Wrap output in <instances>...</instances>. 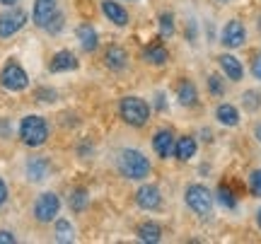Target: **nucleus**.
Here are the masks:
<instances>
[{"instance_id":"1","label":"nucleus","mask_w":261,"mask_h":244,"mask_svg":"<svg viewBox=\"0 0 261 244\" xmlns=\"http://www.w3.org/2000/svg\"><path fill=\"white\" fill-rule=\"evenodd\" d=\"M119 172H121L126 179L140 181V179L150 177L152 167H150V160L140 150L126 148V150H121V155H119Z\"/></svg>"},{"instance_id":"2","label":"nucleus","mask_w":261,"mask_h":244,"mask_svg":"<svg viewBox=\"0 0 261 244\" xmlns=\"http://www.w3.org/2000/svg\"><path fill=\"white\" fill-rule=\"evenodd\" d=\"M19 138L24 145L29 148H39V145H44L48 141V123L44 116H39V114H29L22 119L19 123Z\"/></svg>"},{"instance_id":"3","label":"nucleus","mask_w":261,"mask_h":244,"mask_svg":"<svg viewBox=\"0 0 261 244\" xmlns=\"http://www.w3.org/2000/svg\"><path fill=\"white\" fill-rule=\"evenodd\" d=\"M119 114L121 119L133 128H143L150 119V104L140 97H123L119 102Z\"/></svg>"},{"instance_id":"4","label":"nucleus","mask_w":261,"mask_h":244,"mask_svg":"<svg viewBox=\"0 0 261 244\" xmlns=\"http://www.w3.org/2000/svg\"><path fill=\"white\" fill-rule=\"evenodd\" d=\"M184 201H187L189 210L198 218H208L213 210V194L205 184H189L184 191Z\"/></svg>"},{"instance_id":"5","label":"nucleus","mask_w":261,"mask_h":244,"mask_svg":"<svg viewBox=\"0 0 261 244\" xmlns=\"http://www.w3.org/2000/svg\"><path fill=\"white\" fill-rule=\"evenodd\" d=\"M0 85H3L5 90H10V92H22V90H27V85H29L27 70L19 66V63L10 61L8 66L0 70Z\"/></svg>"},{"instance_id":"6","label":"nucleus","mask_w":261,"mask_h":244,"mask_svg":"<svg viewBox=\"0 0 261 244\" xmlns=\"http://www.w3.org/2000/svg\"><path fill=\"white\" fill-rule=\"evenodd\" d=\"M58 210H61V198L54 191L41 194L37 198V203H34V218H37L39 223H51L58 215Z\"/></svg>"},{"instance_id":"7","label":"nucleus","mask_w":261,"mask_h":244,"mask_svg":"<svg viewBox=\"0 0 261 244\" xmlns=\"http://www.w3.org/2000/svg\"><path fill=\"white\" fill-rule=\"evenodd\" d=\"M244 41H247V29H244V24L240 19H230L223 27L220 44L227 48H240V46H244Z\"/></svg>"},{"instance_id":"8","label":"nucleus","mask_w":261,"mask_h":244,"mask_svg":"<svg viewBox=\"0 0 261 244\" xmlns=\"http://www.w3.org/2000/svg\"><path fill=\"white\" fill-rule=\"evenodd\" d=\"M24 24H27V12L19 8L0 15V39H8V37H12V34H17Z\"/></svg>"},{"instance_id":"9","label":"nucleus","mask_w":261,"mask_h":244,"mask_svg":"<svg viewBox=\"0 0 261 244\" xmlns=\"http://www.w3.org/2000/svg\"><path fill=\"white\" fill-rule=\"evenodd\" d=\"M174 143H177V135L172 128H160L155 135H152V150L158 152V157L162 160H169L174 155Z\"/></svg>"},{"instance_id":"10","label":"nucleus","mask_w":261,"mask_h":244,"mask_svg":"<svg viewBox=\"0 0 261 244\" xmlns=\"http://www.w3.org/2000/svg\"><path fill=\"white\" fill-rule=\"evenodd\" d=\"M136 203L143 210H158L162 206V194L155 184H143V186L136 191Z\"/></svg>"},{"instance_id":"11","label":"nucleus","mask_w":261,"mask_h":244,"mask_svg":"<svg viewBox=\"0 0 261 244\" xmlns=\"http://www.w3.org/2000/svg\"><path fill=\"white\" fill-rule=\"evenodd\" d=\"M218 66H220V70L227 75V80H232V83H240L244 77L242 61L237 56H232V53H220V56H218Z\"/></svg>"},{"instance_id":"12","label":"nucleus","mask_w":261,"mask_h":244,"mask_svg":"<svg viewBox=\"0 0 261 244\" xmlns=\"http://www.w3.org/2000/svg\"><path fill=\"white\" fill-rule=\"evenodd\" d=\"M58 12V0H34V10H32V19L37 27H46L48 19Z\"/></svg>"},{"instance_id":"13","label":"nucleus","mask_w":261,"mask_h":244,"mask_svg":"<svg viewBox=\"0 0 261 244\" xmlns=\"http://www.w3.org/2000/svg\"><path fill=\"white\" fill-rule=\"evenodd\" d=\"M80 66L77 63V58H75L73 51H58V53H54V58H51V63H48V70L51 73H68V70H75V68Z\"/></svg>"},{"instance_id":"14","label":"nucleus","mask_w":261,"mask_h":244,"mask_svg":"<svg viewBox=\"0 0 261 244\" xmlns=\"http://www.w3.org/2000/svg\"><path fill=\"white\" fill-rule=\"evenodd\" d=\"M102 12H104V17L109 19V22H114L116 27H126V24H128V12H126V8H121V5L114 3V0H102Z\"/></svg>"},{"instance_id":"15","label":"nucleus","mask_w":261,"mask_h":244,"mask_svg":"<svg viewBox=\"0 0 261 244\" xmlns=\"http://www.w3.org/2000/svg\"><path fill=\"white\" fill-rule=\"evenodd\" d=\"M196 150H198V143L191 135H179L174 143V157L179 162H189L191 157H196Z\"/></svg>"},{"instance_id":"16","label":"nucleus","mask_w":261,"mask_h":244,"mask_svg":"<svg viewBox=\"0 0 261 244\" xmlns=\"http://www.w3.org/2000/svg\"><path fill=\"white\" fill-rule=\"evenodd\" d=\"M215 119L218 123H223L227 128H234L237 123H240V109L234 106V104H218V109H215Z\"/></svg>"},{"instance_id":"17","label":"nucleus","mask_w":261,"mask_h":244,"mask_svg":"<svg viewBox=\"0 0 261 244\" xmlns=\"http://www.w3.org/2000/svg\"><path fill=\"white\" fill-rule=\"evenodd\" d=\"M136 235H138L140 242H145V244H158V242H162V227H160L158 223L148 220V223H140L138 230H136Z\"/></svg>"},{"instance_id":"18","label":"nucleus","mask_w":261,"mask_h":244,"mask_svg":"<svg viewBox=\"0 0 261 244\" xmlns=\"http://www.w3.org/2000/svg\"><path fill=\"white\" fill-rule=\"evenodd\" d=\"M104 63H107L109 70L119 73V70H123L126 63H128V53H126L121 46H109L107 48V56H104Z\"/></svg>"},{"instance_id":"19","label":"nucleus","mask_w":261,"mask_h":244,"mask_svg":"<svg viewBox=\"0 0 261 244\" xmlns=\"http://www.w3.org/2000/svg\"><path fill=\"white\" fill-rule=\"evenodd\" d=\"M48 172H51V162L46 157H32L27 162V177L32 181H44L48 177Z\"/></svg>"},{"instance_id":"20","label":"nucleus","mask_w":261,"mask_h":244,"mask_svg":"<svg viewBox=\"0 0 261 244\" xmlns=\"http://www.w3.org/2000/svg\"><path fill=\"white\" fill-rule=\"evenodd\" d=\"M177 99L181 106H196L198 104V90H196V85L189 83V80H181L177 87Z\"/></svg>"},{"instance_id":"21","label":"nucleus","mask_w":261,"mask_h":244,"mask_svg":"<svg viewBox=\"0 0 261 244\" xmlns=\"http://www.w3.org/2000/svg\"><path fill=\"white\" fill-rule=\"evenodd\" d=\"M77 39H80V46L85 48V51H94V48L99 46V37H97V29L92 27V24H80L77 27Z\"/></svg>"},{"instance_id":"22","label":"nucleus","mask_w":261,"mask_h":244,"mask_svg":"<svg viewBox=\"0 0 261 244\" xmlns=\"http://www.w3.org/2000/svg\"><path fill=\"white\" fill-rule=\"evenodd\" d=\"M143 58L148 61V63H152V66H165L169 61V51L162 44H150L145 51H143Z\"/></svg>"},{"instance_id":"23","label":"nucleus","mask_w":261,"mask_h":244,"mask_svg":"<svg viewBox=\"0 0 261 244\" xmlns=\"http://www.w3.org/2000/svg\"><path fill=\"white\" fill-rule=\"evenodd\" d=\"M68 203H70V210H73V213H83L85 208H87V203H90V194H87V188H73Z\"/></svg>"},{"instance_id":"24","label":"nucleus","mask_w":261,"mask_h":244,"mask_svg":"<svg viewBox=\"0 0 261 244\" xmlns=\"http://www.w3.org/2000/svg\"><path fill=\"white\" fill-rule=\"evenodd\" d=\"M215 198H218V203L223 208H227V210H234L237 208V196H234V191L230 186H218V191H215Z\"/></svg>"},{"instance_id":"25","label":"nucleus","mask_w":261,"mask_h":244,"mask_svg":"<svg viewBox=\"0 0 261 244\" xmlns=\"http://www.w3.org/2000/svg\"><path fill=\"white\" fill-rule=\"evenodd\" d=\"M56 239L58 242H73L75 239V227H73V223L70 220H56Z\"/></svg>"},{"instance_id":"26","label":"nucleus","mask_w":261,"mask_h":244,"mask_svg":"<svg viewBox=\"0 0 261 244\" xmlns=\"http://www.w3.org/2000/svg\"><path fill=\"white\" fill-rule=\"evenodd\" d=\"M158 24H160V37L169 39L172 34H174V17H172L169 12H162V15H160Z\"/></svg>"},{"instance_id":"27","label":"nucleus","mask_w":261,"mask_h":244,"mask_svg":"<svg viewBox=\"0 0 261 244\" xmlns=\"http://www.w3.org/2000/svg\"><path fill=\"white\" fill-rule=\"evenodd\" d=\"M242 104L247 112H259L261 109V94L254 92V90H247V92L242 94Z\"/></svg>"},{"instance_id":"28","label":"nucleus","mask_w":261,"mask_h":244,"mask_svg":"<svg viewBox=\"0 0 261 244\" xmlns=\"http://www.w3.org/2000/svg\"><path fill=\"white\" fill-rule=\"evenodd\" d=\"M34 97H37L39 102H44V104H54L58 99V92L54 90V87H37Z\"/></svg>"},{"instance_id":"29","label":"nucleus","mask_w":261,"mask_h":244,"mask_svg":"<svg viewBox=\"0 0 261 244\" xmlns=\"http://www.w3.org/2000/svg\"><path fill=\"white\" fill-rule=\"evenodd\" d=\"M208 92L215 97H223L225 94V83L220 75H208Z\"/></svg>"},{"instance_id":"30","label":"nucleus","mask_w":261,"mask_h":244,"mask_svg":"<svg viewBox=\"0 0 261 244\" xmlns=\"http://www.w3.org/2000/svg\"><path fill=\"white\" fill-rule=\"evenodd\" d=\"M249 191H252V196L261 198V169H254L249 174Z\"/></svg>"},{"instance_id":"31","label":"nucleus","mask_w":261,"mask_h":244,"mask_svg":"<svg viewBox=\"0 0 261 244\" xmlns=\"http://www.w3.org/2000/svg\"><path fill=\"white\" fill-rule=\"evenodd\" d=\"M44 29H46L48 34H58V32L63 29V15H58V12H56L54 17L48 19V24H46V27H44Z\"/></svg>"},{"instance_id":"32","label":"nucleus","mask_w":261,"mask_h":244,"mask_svg":"<svg viewBox=\"0 0 261 244\" xmlns=\"http://www.w3.org/2000/svg\"><path fill=\"white\" fill-rule=\"evenodd\" d=\"M252 75L256 80H261V51H256L252 56Z\"/></svg>"},{"instance_id":"33","label":"nucleus","mask_w":261,"mask_h":244,"mask_svg":"<svg viewBox=\"0 0 261 244\" xmlns=\"http://www.w3.org/2000/svg\"><path fill=\"white\" fill-rule=\"evenodd\" d=\"M155 109H158V112H165V109H167V94L165 92L155 94Z\"/></svg>"},{"instance_id":"34","label":"nucleus","mask_w":261,"mask_h":244,"mask_svg":"<svg viewBox=\"0 0 261 244\" xmlns=\"http://www.w3.org/2000/svg\"><path fill=\"white\" fill-rule=\"evenodd\" d=\"M17 242V237L8 232V230H0V244H15Z\"/></svg>"},{"instance_id":"35","label":"nucleus","mask_w":261,"mask_h":244,"mask_svg":"<svg viewBox=\"0 0 261 244\" xmlns=\"http://www.w3.org/2000/svg\"><path fill=\"white\" fill-rule=\"evenodd\" d=\"M187 39L189 41H196V22H189L187 24Z\"/></svg>"},{"instance_id":"36","label":"nucleus","mask_w":261,"mask_h":244,"mask_svg":"<svg viewBox=\"0 0 261 244\" xmlns=\"http://www.w3.org/2000/svg\"><path fill=\"white\" fill-rule=\"evenodd\" d=\"M5 201H8V186H5V181L0 179V206H3Z\"/></svg>"},{"instance_id":"37","label":"nucleus","mask_w":261,"mask_h":244,"mask_svg":"<svg viewBox=\"0 0 261 244\" xmlns=\"http://www.w3.org/2000/svg\"><path fill=\"white\" fill-rule=\"evenodd\" d=\"M254 135H256V141L261 143V123H259V126H256V128H254Z\"/></svg>"},{"instance_id":"38","label":"nucleus","mask_w":261,"mask_h":244,"mask_svg":"<svg viewBox=\"0 0 261 244\" xmlns=\"http://www.w3.org/2000/svg\"><path fill=\"white\" fill-rule=\"evenodd\" d=\"M15 3H17V0H0V5H8V8H12Z\"/></svg>"},{"instance_id":"39","label":"nucleus","mask_w":261,"mask_h":244,"mask_svg":"<svg viewBox=\"0 0 261 244\" xmlns=\"http://www.w3.org/2000/svg\"><path fill=\"white\" fill-rule=\"evenodd\" d=\"M90 150H92L90 145H83V148H80V155H83V157H85V155H87V152H90Z\"/></svg>"},{"instance_id":"40","label":"nucleus","mask_w":261,"mask_h":244,"mask_svg":"<svg viewBox=\"0 0 261 244\" xmlns=\"http://www.w3.org/2000/svg\"><path fill=\"white\" fill-rule=\"evenodd\" d=\"M256 225H259V230H261V208L256 210Z\"/></svg>"},{"instance_id":"41","label":"nucleus","mask_w":261,"mask_h":244,"mask_svg":"<svg viewBox=\"0 0 261 244\" xmlns=\"http://www.w3.org/2000/svg\"><path fill=\"white\" fill-rule=\"evenodd\" d=\"M259 32H261V17H259Z\"/></svg>"},{"instance_id":"42","label":"nucleus","mask_w":261,"mask_h":244,"mask_svg":"<svg viewBox=\"0 0 261 244\" xmlns=\"http://www.w3.org/2000/svg\"><path fill=\"white\" fill-rule=\"evenodd\" d=\"M130 3H136V0H130Z\"/></svg>"}]
</instances>
